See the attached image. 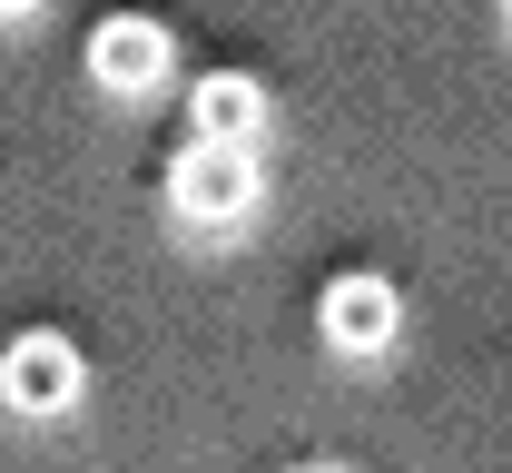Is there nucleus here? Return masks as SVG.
Here are the masks:
<instances>
[{"label": "nucleus", "mask_w": 512, "mask_h": 473, "mask_svg": "<svg viewBox=\"0 0 512 473\" xmlns=\"http://www.w3.org/2000/svg\"><path fill=\"white\" fill-rule=\"evenodd\" d=\"M89 395V365H79V345L50 336V326H30V336L0 345V405L30 414V424H50V414H69Z\"/></svg>", "instance_id": "nucleus-2"}, {"label": "nucleus", "mask_w": 512, "mask_h": 473, "mask_svg": "<svg viewBox=\"0 0 512 473\" xmlns=\"http://www.w3.org/2000/svg\"><path fill=\"white\" fill-rule=\"evenodd\" d=\"M306 473H325V464H306Z\"/></svg>", "instance_id": "nucleus-8"}, {"label": "nucleus", "mask_w": 512, "mask_h": 473, "mask_svg": "<svg viewBox=\"0 0 512 473\" xmlns=\"http://www.w3.org/2000/svg\"><path fill=\"white\" fill-rule=\"evenodd\" d=\"M188 119H197V138H237V148H256V138H266V89H256L247 69H217V79H197Z\"/></svg>", "instance_id": "nucleus-5"}, {"label": "nucleus", "mask_w": 512, "mask_h": 473, "mask_svg": "<svg viewBox=\"0 0 512 473\" xmlns=\"http://www.w3.org/2000/svg\"><path fill=\"white\" fill-rule=\"evenodd\" d=\"M503 30H512V0H503Z\"/></svg>", "instance_id": "nucleus-7"}, {"label": "nucleus", "mask_w": 512, "mask_h": 473, "mask_svg": "<svg viewBox=\"0 0 512 473\" xmlns=\"http://www.w3.org/2000/svg\"><path fill=\"white\" fill-rule=\"evenodd\" d=\"M256 148H237V138H188L178 158H168V207L188 217V227H237V217H256Z\"/></svg>", "instance_id": "nucleus-1"}, {"label": "nucleus", "mask_w": 512, "mask_h": 473, "mask_svg": "<svg viewBox=\"0 0 512 473\" xmlns=\"http://www.w3.org/2000/svg\"><path fill=\"white\" fill-rule=\"evenodd\" d=\"M168 69H178V40H168L148 10H109V20L89 30V79H99L109 99H158Z\"/></svg>", "instance_id": "nucleus-3"}, {"label": "nucleus", "mask_w": 512, "mask_h": 473, "mask_svg": "<svg viewBox=\"0 0 512 473\" xmlns=\"http://www.w3.org/2000/svg\"><path fill=\"white\" fill-rule=\"evenodd\" d=\"M316 326H325V345H335V355H384V345L404 336V296H394V276L345 267V276L316 296Z\"/></svg>", "instance_id": "nucleus-4"}, {"label": "nucleus", "mask_w": 512, "mask_h": 473, "mask_svg": "<svg viewBox=\"0 0 512 473\" xmlns=\"http://www.w3.org/2000/svg\"><path fill=\"white\" fill-rule=\"evenodd\" d=\"M30 10H40V0H0V20H30Z\"/></svg>", "instance_id": "nucleus-6"}]
</instances>
